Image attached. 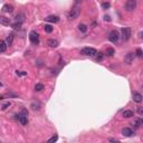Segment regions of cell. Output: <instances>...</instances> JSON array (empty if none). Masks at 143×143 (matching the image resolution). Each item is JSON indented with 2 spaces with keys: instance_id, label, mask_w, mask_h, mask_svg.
Masks as SVG:
<instances>
[{
  "instance_id": "1",
  "label": "cell",
  "mask_w": 143,
  "mask_h": 143,
  "mask_svg": "<svg viewBox=\"0 0 143 143\" xmlns=\"http://www.w3.org/2000/svg\"><path fill=\"white\" fill-rule=\"evenodd\" d=\"M80 15V7L78 4H75V6L72 8V10L69 11L68 13V19L69 20H74L76 18H78V16Z\"/></svg>"
},
{
  "instance_id": "2",
  "label": "cell",
  "mask_w": 143,
  "mask_h": 143,
  "mask_svg": "<svg viewBox=\"0 0 143 143\" xmlns=\"http://www.w3.org/2000/svg\"><path fill=\"white\" fill-rule=\"evenodd\" d=\"M136 6H138V0H127L124 8L127 12H132L136 9Z\"/></svg>"
},
{
  "instance_id": "3",
  "label": "cell",
  "mask_w": 143,
  "mask_h": 143,
  "mask_svg": "<svg viewBox=\"0 0 143 143\" xmlns=\"http://www.w3.org/2000/svg\"><path fill=\"white\" fill-rule=\"evenodd\" d=\"M96 53H97V50L95 48H92V47H84L80 50V54L84 56H95Z\"/></svg>"
},
{
  "instance_id": "4",
  "label": "cell",
  "mask_w": 143,
  "mask_h": 143,
  "mask_svg": "<svg viewBox=\"0 0 143 143\" xmlns=\"http://www.w3.org/2000/svg\"><path fill=\"white\" fill-rule=\"evenodd\" d=\"M29 40H30L31 44H36L37 45L39 42V34L36 30H31L29 33Z\"/></svg>"
},
{
  "instance_id": "5",
  "label": "cell",
  "mask_w": 143,
  "mask_h": 143,
  "mask_svg": "<svg viewBox=\"0 0 143 143\" xmlns=\"http://www.w3.org/2000/svg\"><path fill=\"white\" fill-rule=\"evenodd\" d=\"M121 33H122L121 36H122L123 40H129L130 37H131V35H132V30H131L130 27H123L122 30H121Z\"/></svg>"
},
{
  "instance_id": "6",
  "label": "cell",
  "mask_w": 143,
  "mask_h": 143,
  "mask_svg": "<svg viewBox=\"0 0 143 143\" xmlns=\"http://www.w3.org/2000/svg\"><path fill=\"white\" fill-rule=\"evenodd\" d=\"M118 38H120V34H118L117 30L109 31V34H108V40L111 42H114V44H115V42H117Z\"/></svg>"
},
{
  "instance_id": "7",
  "label": "cell",
  "mask_w": 143,
  "mask_h": 143,
  "mask_svg": "<svg viewBox=\"0 0 143 143\" xmlns=\"http://www.w3.org/2000/svg\"><path fill=\"white\" fill-rule=\"evenodd\" d=\"M134 57H135V54L134 53H127L126 55H125V58H124V62L126 63L127 65L132 64L134 60Z\"/></svg>"
},
{
  "instance_id": "8",
  "label": "cell",
  "mask_w": 143,
  "mask_h": 143,
  "mask_svg": "<svg viewBox=\"0 0 143 143\" xmlns=\"http://www.w3.org/2000/svg\"><path fill=\"white\" fill-rule=\"evenodd\" d=\"M122 135L126 136V138H130V136L133 135V131H132V129H130V127H124V129L122 130Z\"/></svg>"
},
{
  "instance_id": "9",
  "label": "cell",
  "mask_w": 143,
  "mask_h": 143,
  "mask_svg": "<svg viewBox=\"0 0 143 143\" xmlns=\"http://www.w3.org/2000/svg\"><path fill=\"white\" fill-rule=\"evenodd\" d=\"M30 107L34 109V111H38V109L41 108V103H40L39 101H34V102L30 104Z\"/></svg>"
},
{
  "instance_id": "10",
  "label": "cell",
  "mask_w": 143,
  "mask_h": 143,
  "mask_svg": "<svg viewBox=\"0 0 143 143\" xmlns=\"http://www.w3.org/2000/svg\"><path fill=\"white\" fill-rule=\"evenodd\" d=\"M2 11L3 12H7V13H11L13 11V6L12 4H4L3 7H2Z\"/></svg>"
},
{
  "instance_id": "11",
  "label": "cell",
  "mask_w": 143,
  "mask_h": 143,
  "mask_svg": "<svg viewBox=\"0 0 143 143\" xmlns=\"http://www.w3.org/2000/svg\"><path fill=\"white\" fill-rule=\"evenodd\" d=\"M15 18H16V21H17V22H20V24H22V22L25 21V18H26V16H25L24 12H19Z\"/></svg>"
},
{
  "instance_id": "12",
  "label": "cell",
  "mask_w": 143,
  "mask_h": 143,
  "mask_svg": "<svg viewBox=\"0 0 143 143\" xmlns=\"http://www.w3.org/2000/svg\"><path fill=\"white\" fill-rule=\"evenodd\" d=\"M13 38H15V36H13V34H9L8 36H7V38H6V44H7V46H11L12 45V42H13Z\"/></svg>"
},
{
  "instance_id": "13",
  "label": "cell",
  "mask_w": 143,
  "mask_h": 143,
  "mask_svg": "<svg viewBox=\"0 0 143 143\" xmlns=\"http://www.w3.org/2000/svg\"><path fill=\"white\" fill-rule=\"evenodd\" d=\"M46 21L53 22V24H56V22L59 21V17H57V16H48V17L46 18Z\"/></svg>"
},
{
  "instance_id": "14",
  "label": "cell",
  "mask_w": 143,
  "mask_h": 143,
  "mask_svg": "<svg viewBox=\"0 0 143 143\" xmlns=\"http://www.w3.org/2000/svg\"><path fill=\"white\" fill-rule=\"evenodd\" d=\"M133 101L135 103H139V104H140V103L142 102V95H141L140 93H138V92H135V93L133 94Z\"/></svg>"
},
{
  "instance_id": "15",
  "label": "cell",
  "mask_w": 143,
  "mask_h": 143,
  "mask_svg": "<svg viewBox=\"0 0 143 143\" xmlns=\"http://www.w3.org/2000/svg\"><path fill=\"white\" fill-rule=\"evenodd\" d=\"M47 45H48L49 47H51V48H56V47L58 46V41L56 39H49L48 41H47Z\"/></svg>"
},
{
  "instance_id": "16",
  "label": "cell",
  "mask_w": 143,
  "mask_h": 143,
  "mask_svg": "<svg viewBox=\"0 0 143 143\" xmlns=\"http://www.w3.org/2000/svg\"><path fill=\"white\" fill-rule=\"evenodd\" d=\"M0 24L3 26H9L10 25V19L7 17H0Z\"/></svg>"
},
{
  "instance_id": "17",
  "label": "cell",
  "mask_w": 143,
  "mask_h": 143,
  "mask_svg": "<svg viewBox=\"0 0 143 143\" xmlns=\"http://www.w3.org/2000/svg\"><path fill=\"white\" fill-rule=\"evenodd\" d=\"M18 121L21 123V125H27V123H28V118H27V116H22V115H20V114H19V118H18Z\"/></svg>"
},
{
  "instance_id": "18",
  "label": "cell",
  "mask_w": 143,
  "mask_h": 143,
  "mask_svg": "<svg viewBox=\"0 0 143 143\" xmlns=\"http://www.w3.org/2000/svg\"><path fill=\"white\" fill-rule=\"evenodd\" d=\"M133 115H134L133 111H130V109H125V111L123 112V116H124V117H126V118L132 117Z\"/></svg>"
},
{
  "instance_id": "19",
  "label": "cell",
  "mask_w": 143,
  "mask_h": 143,
  "mask_svg": "<svg viewBox=\"0 0 143 143\" xmlns=\"http://www.w3.org/2000/svg\"><path fill=\"white\" fill-rule=\"evenodd\" d=\"M7 47L8 46H7L6 41H4V40H0V53H4Z\"/></svg>"
},
{
  "instance_id": "20",
  "label": "cell",
  "mask_w": 143,
  "mask_h": 143,
  "mask_svg": "<svg viewBox=\"0 0 143 143\" xmlns=\"http://www.w3.org/2000/svg\"><path fill=\"white\" fill-rule=\"evenodd\" d=\"M53 26H51V25H45V26H44V30L45 31H46V33L47 34H50L51 33V31H53Z\"/></svg>"
},
{
  "instance_id": "21",
  "label": "cell",
  "mask_w": 143,
  "mask_h": 143,
  "mask_svg": "<svg viewBox=\"0 0 143 143\" xmlns=\"http://www.w3.org/2000/svg\"><path fill=\"white\" fill-rule=\"evenodd\" d=\"M78 29H79V31H82V33H86V31H87V26L85 24H79V25H78Z\"/></svg>"
},
{
  "instance_id": "22",
  "label": "cell",
  "mask_w": 143,
  "mask_h": 143,
  "mask_svg": "<svg viewBox=\"0 0 143 143\" xmlns=\"http://www.w3.org/2000/svg\"><path fill=\"white\" fill-rule=\"evenodd\" d=\"M114 53H115V51H114L113 48H107L106 51H105V55L108 56V57H112V56L114 55Z\"/></svg>"
},
{
  "instance_id": "23",
  "label": "cell",
  "mask_w": 143,
  "mask_h": 143,
  "mask_svg": "<svg viewBox=\"0 0 143 143\" xmlns=\"http://www.w3.org/2000/svg\"><path fill=\"white\" fill-rule=\"evenodd\" d=\"M44 89V85L41 84V83H37V84L35 85V91L36 92H40Z\"/></svg>"
},
{
  "instance_id": "24",
  "label": "cell",
  "mask_w": 143,
  "mask_h": 143,
  "mask_svg": "<svg viewBox=\"0 0 143 143\" xmlns=\"http://www.w3.org/2000/svg\"><path fill=\"white\" fill-rule=\"evenodd\" d=\"M141 124H142V121H141L140 118H139V120H136L135 122H133V123H132V125H133V126L135 127V129H138V127H140V126H141Z\"/></svg>"
},
{
  "instance_id": "25",
  "label": "cell",
  "mask_w": 143,
  "mask_h": 143,
  "mask_svg": "<svg viewBox=\"0 0 143 143\" xmlns=\"http://www.w3.org/2000/svg\"><path fill=\"white\" fill-rule=\"evenodd\" d=\"M103 57H104V54L103 53H96V60L101 62L103 59Z\"/></svg>"
},
{
  "instance_id": "26",
  "label": "cell",
  "mask_w": 143,
  "mask_h": 143,
  "mask_svg": "<svg viewBox=\"0 0 143 143\" xmlns=\"http://www.w3.org/2000/svg\"><path fill=\"white\" fill-rule=\"evenodd\" d=\"M11 27H12L13 29H20V27H21V24H20V22H13L12 25H11Z\"/></svg>"
},
{
  "instance_id": "27",
  "label": "cell",
  "mask_w": 143,
  "mask_h": 143,
  "mask_svg": "<svg viewBox=\"0 0 143 143\" xmlns=\"http://www.w3.org/2000/svg\"><path fill=\"white\" fill-rule=\"evenodd\" d=\"M10 105H11V103H10V102H6V103H4V104H2L1 109H2V111H4V109H7L9 106H10Z\"/></svg>"
},
{
  "instance_id": "28",
  "label": "cell",
  "mask_w": 143,
  "mask_h": 143,
  "mask_svg": "<svg viewBox=\"0 0 143 143\" xmlns=\"http://www.w3.org/2000/svg\"><path fill=\"white\" fill-rule=\"evenodd\" d=\"M57 140H58V135H54V136H51V138L48 140V143L56 142V141H57Z\"/></svg>"
},
{
  "instance_id": "29",
  "label": "cell",
  "mask_w": 143,
  "mask_h": 143,
  "mask_svg": "<svg viewBox=\"0 0 143 143\" xmlns=\"http://www.w3.org/2000/svg\"><path fill=\"white\" fill-rule=\"evenodd\" d=\"M19 114L22 116H28V111H27V108H22Z\"/></svg>"
},
{
  "instance_id": "30",
  "label": "cell",
  "mask_w": 143,
  "mask_h": 143,
  "mask_svg": "<svg viewBox=\"0 0 143 143\" xmlns=\"http://www.w3.org/2000/svg\"><path fill=\"white\" fill-rule=\"evenodd\" d=\"M109 7H111L109 2H103V3H102V8L103 9H108Z\"/></svg>"
},
{
  "instance_id": "31",
  "label": "cell",
  "mask_w": 143,
  "mask_h": 143,
  "mask_svg": "<svg viewBox=\"0 0 143 143\" xmlns=\"http://www.w3.org/2000/svg\"><path fill=\"white\" fill-rule=\"evenodd\" d=\"M135 55L138 56V57H142V49H141V48H138V49H136Z\"/></svg>"
},
{
  "instance_id": "32",
  "label": "cell",
  "mask_w": 143,
  "mask_h": 143,
  "mask_svg": "<svg viewBox=\"0 0 143 143\" xmlns=\"http://www.w3.org/2000/svg\"><path fill=\"white\" fill-rule=\"evenodd\" d=\"M16 74H17V75H19V76H25V75H27L26 72H19V71L16 72Z\"/></svg>"
},
{
  "instance_id": "33",
  "label": "cell",
  "mask_w": 143,
  "mask_h": 143,
  "mask_svg": "<svg viewBox=\"0 0 143 143\" xmlns=\"http://www.w3.org/2000/svg\"><path fill=\"white\" fill-rule=\"evenodd\" d=\"M104 20H105V21H111V18H109V16H105Z\"/></svg>"
},
{
  "instance_id": "34",
  "label": "cell",
  "mask_w": 143,
  "mask_h": 143,
  "mask_svg": "<svg viewBox=\"0 0 143 143\" xmlns=\"http://www.w3.org/2000/svg\"><path fill=\"white\" fill-rule=\"evenodd\" d=\"M138 112H139V114H142L143 112H142V108H141V107H139L138 108Z\"/></svg>"
},
{
  "instance_id": "35",
  "label": "cell",
  "mask_w": 143,
  "mask_h": 143,
  "mask_svg": "<svg viewBox=\"0 0 143 143\" xmlns=\"http://www.w3.org/2000/svg\"><path fill=\"white\" fill-rule=\"evenodd\" d=\"M1 100H3V97H2V96H0V101H1Z\"/></svg>"
},
{
  "instance_id": "36",
  "label": "cell",
  "mask_w": 143,
  "mask_h": 143,
  "mask_svg": "<svg viewBox=\"0 0 143 143\" xmlns=\"http://www.w3.org/2000/svg\"><path fill=\"white\" fill-rule=\"evenodd\" d=\"M0 86H2V84H1V83H0Z\"/></svg>"
}]
</instances>
